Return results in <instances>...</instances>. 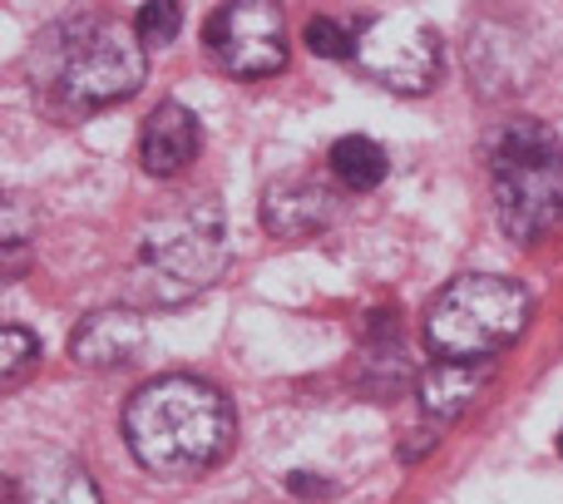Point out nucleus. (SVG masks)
Wrapping results in <instances>:
<instances>
[{
  "instance_id": "ddd939ff",
  "label": "nucleus",
  "mask_w": 563,
  "mask_h": 504,
  "mask_svg": "<svg viewBox=\"0 0 563 504\" xmlns=\"http://www.w3.org/2000/svg\"><path fill=\"white\" fill-rule=\"evenodd\" d=\"M386 168H390L386 149L366 134H346V139H336V149H331V174H336L351 194H371V188L386 178Z\"/></svg>"
},
{
  "instance_id": "7ed1b4c3",
  "label": "nucleus",
  "mask_w": 563,
  "mask_h": 504,
  "mask_svg": "<svg viewBox=\"0 0 563 504\" xmlns=\"http://www.w3.org/2000/svg\"><path fill=\"white\" fill-rule=\"evenodd\" d=\"M228 272V218L218 198H194L139 233L134 287L148 307H178V302L208 292Z\"/></svg>"
},
{
  "instance_id": "f257e3e1",
  "label": "nucleus",
  "mask_w": 563,
  "mask_h": 504,
  "mask_svg": "<svg viewBox=\"0 0 563 504\" xmlns=\"http://www.w3.org/2000/svg\"><path fill=\"white\" fill-rule=\"evenodd\" d=\"M124 440L148 475L194 480L233 446V406L198 376H158L129 396Z\"/></svg>"
},
{
  "instance_id": "6e6552de",
  "label": "nucleus",
  "mask_w": 563,
  "mask_h": 504,
  "mask_svg": "<svg viewBox=\"0 0 563 504\" xmlns=\"http://www.w3.org/2000/svg\"><path fill=\"white\" fill-rule=\"evenodd\" d=\"M336 218V194L317 174H282L263 188V228L273 238H311Z\"/></svg>"
},
{
  "instance_id": "0eeeda50",
  "label": "nucleus",
  "mask_w": 563,
  "mask_h": 504,
  "mask_svg": "<svg viewBox=\"0 0 563 504\" xmlns=\"http://www.w3.org/2000/svg\"><path fill=\"white\" fill-rule=\"evenodd\" d=\"M203 45L233 79H267L287 65V15L267 0H243L208 15Z\"/></svg>"
},
{
  "instance_id": "20e7f679",
  "label": "nucleus",
  "mask_w": 563,
  "mask_h": 504,
  "mask_svg": "<svg viewBox=\"0 0 563 504\" xmlns=\"http://www.w3.org/2000/svg\"><path fill=\"white\" fill-rule=\"evenodd\" d=\"M495 213L515 243H539L563 223V144L539 119H509L489 149Z\"/></svg>"
},
{
  "instance_id": "2eb2a0df",
  "label": "nucleus",
  "mask_w": 563,
  "mask_h": 504,
  "mask_svg": "<svg viewBox=\"0 0 563 504\" xmlns=\"http://www.w3.org/2000/svg\"><path fill=\"white\" fill-rule=\"evenodd\" d=\"M178 25H184V10H178L174 0H148L134 15V30L144 45H168V40L178 35Z\"/></svg>"
},
{
  "instance_id": "a211bd4d",
  "label": "nucleus",
  "mask_w": 563,
  "mask_h": 504,
  "mask_svg": "<svg viewBox=\"0 0 563 504\" xmlns=\"http://www.w3.org/2000/svg\"><path fill=\"white\" fill-rule=\"evenodd\" d=\"M287 485H291V495H331V485H321V480H311V475H291Z\"/></svg>"
},
{
  "instance_id": "9d476101",
  "label": "nucleus",
  "mask_w": 563,
  "mask_h": 504,
  "mask_svg": "<svg viewBox=\"0 0 563 504\" xmlns=\"http://www.w3.org/2000/svg\"><path fill=\"white\" fill-rule=\"evenodd\" d=\"M15 504H99V485L75 456L65 450H40L25 460L20 475H10Z\"/></svg>"
},
{
  "instance_id": "39448f33",
  "label": "nucleus",
  "mask_w": 563,
  "mask_h": 504,
  "mask_svg": "<svg viewBox=\"0 0 563 504\" xmlns=\"http://www.w3.org/2000/svg\"><path fill=\"white\" fill-rule=\"evenodd\" d=\"M529 327V292L495 272L455 277L426 311V341L440 361H495Z\"/></svg>"
},
{
  "instance_id": "4468645a",
  "label": "nucleus",
  "mask_w": 563,
  "mask_h": 504,
  "mask_svg": "<svg viewBox=\"0 0 563 504\" xmlns=\"http://www.w3.org/2000/svg\"><path fill=\"white\" fill-rule=\"evenodd\" d=\"M35 361H40L35 331L10 321V327L0 331V376H5V391H15L20 381H25V371H35Z\"/></svg>"
},
{
  "instance_id": "9b49d317",
  "label": "nucleus",
  "mask_w": 563,
  "mask_h": 504,
  "mask_svg": "<svg viewBox=\"0 0 563 504\" xmlns=\"http://www.w3.org/2000/svg\"><path fill=\"white\" fill-rule=\"evenodd\" d=\"M139 347H144V317H139V311H129V307H109V311L85 317V327H79L75 341H69L75 361H79V366H89V371L124 366Z\"/></svg>"
},
{
  "instance_id": "6ab92c4d",
  "label": "nucleus",
  "mask_w": 563,
  "mask_h": 504,
  "mask_svg": "<svg viewBox=\"0 0 563 504\" xmlns=\"http://www.w3.org/2000/svg\"><path fill=\"white\" fill-rule=\"evenodd\" d=\"M559 456H563V430H559Z\"/></svg>"
},
{
  "instance_id": "f8f14e48",
  "label": "nucleus",
  "mask_w": 563,
  "mask_h": 504,
  "mask_svg": "<svg viewBox=\"0 0 563 504\" xmlns=\"http://www.w3.org/2000/svg\"><path fill=\"white\" fill-rule=\"evenodd\" d=\"M485 381H489V361H479V366H470V361H435V366L420 376V406H426L430 416L450 420L479 396Z\"/></svg>"
},
{
  "instance_id": "f3484780",
  "label": "nucleus",
  "mask_w": 563,
  "mask_h": 504,
  "mask_svg": "<svg viewBox=\"0 0 563 504\" xmlns=\"http://www.w3.org/2000/svg\"><path fill=\"white\" fill-rule=\"evenodd\" d=\"M25 208H20V198H5V272L15 277L20 272V243H25Z\"/></svg>"
},
{
  "instance_id": "dca6fc26",
  "label": "nucleus",
  "mask_w": 563,
  "mask_h": 504,
  "mask_svg": "<svg viewBox=\"0 0 563 504\" xmlns=\"http://www.w3.org/2000/svg\"><path fill=\"white\" fill-rule=\"evenodd\" d=\"M307 50H317V55H327V59L356 55V30H346V25H336V20L317 15L307 25Z\"/></svg>"
},
{
  "instance_id": "423d86ee",
  "label": "nucleus",
  "mask_w": 563,
  "mask_h": 504,
  "mask_svg": "<svg viewBox=\"0 0 563 504\" xmlns=\"http://www.w3.org/2000/svg\"><path fill=\"white\" fill-rule=\"evenodd\" d=\"M356 65L396 95H426L440 79V35L410 10L371 15L356 25Z\"/></svg>"
},
{
  "instance_id": "f03ea898",
  "label": "nucleus",
  "mask_w": 563,
  "mask_h": 504,
  "mask_svg": "<svg viewBox=\"0 0 563 504\" xmlns=\"http://www.w3.org/2000/svg\"><path fill=\"white\" fill-rule=\"evenodd\" d=\"M30 75L65 119H85L124 105L144 85V40L119 20L75 15L40 35Z\"/></svg>"
},
{
  "instance_id": "1a4fd4ad",
  "label": "nucleus",
  "mask_w": 563,
  "mask_h": 504,
  "mask_svg": "<svg viewBox=\"0 0 563 504\" xmlns=\"http://www.w3.org/2000/svg\"><path fill=\"white\" fill-rule=\"evenodd\" d=\"M198 149H203V124H198V114L188 105H178V99H164V105L148 114L144 134H139V164L154 178H174L194 164Z\"/></svg>"
}]
</instances>
